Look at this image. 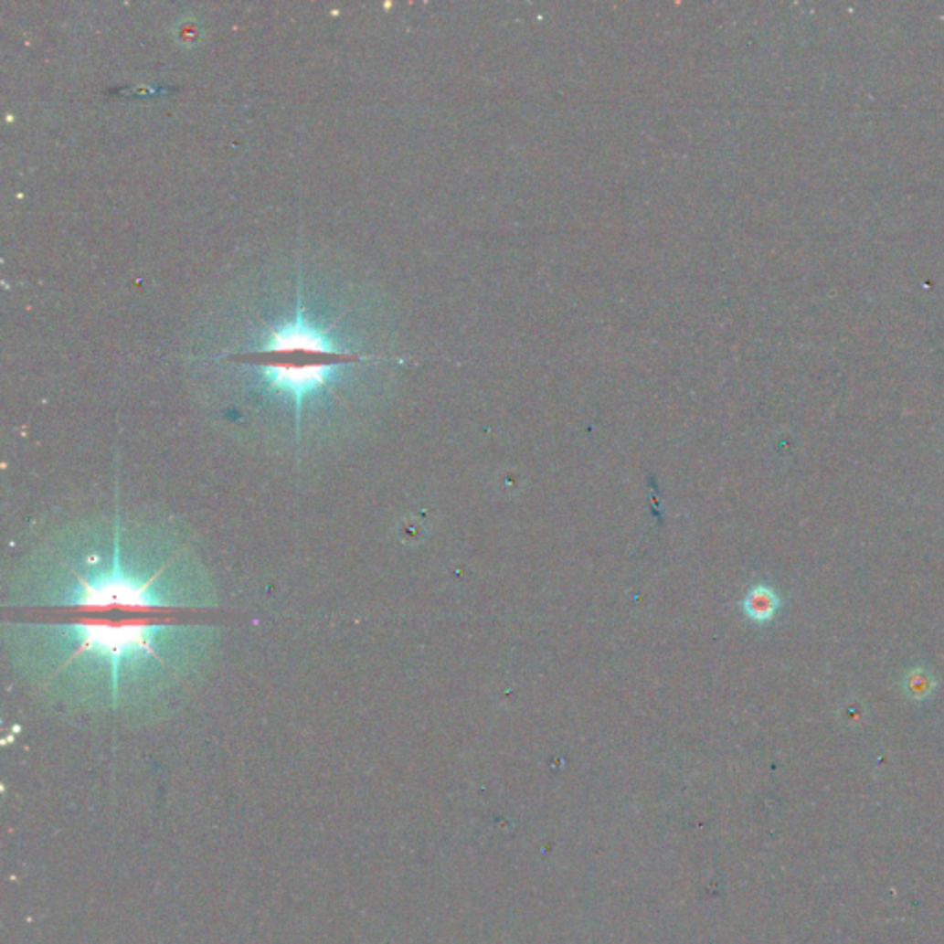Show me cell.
Wrapping results in <instances>:
<instances>
[{"label": "cell", "instance_id": "1", "mask_svg": "<svg viewBox=\"0 0 944 944\" xmlns=\"http://www.w3.org/2000/svg\"><path fill=\"white\" fill-rule=\"evenodd\" d=\"M69 633L74 635V652L65 661L72 663L78 657L106 659L111 668V688L113 701L119 699V677L124 661L130 659H155L159 657L155 644L157 637L166 631L168 625L155 618H132V620H101V618H78L63 625Z\"/></svg>", "mask_w": 944, "mask_h": 944}, {"label": "cell", "instance_id": "2", "mask_svg": "<svg viewBox=\"0 0 944 944\" xmlns=\"http://www.w3.org/2000/svg\"><path fill=\"white\" fill-rule=\"evenodd\" d=\"M163 570L150 576L148 579H135L121 567L119 537L113 554V568L96 578H83L74 572L76 592L63 603L81 610H170L181 609L177 603L163 598L155 592V581Z\"/></svg>", "mask_w": 944, "mask_h": 944}, {"label": "cell", "instance_id": "3", "mask_svg": "<svg viewBox=\"0 0 944 944\" xmlns=\"http://www.w3.org/2000/svg\"><path fill=\"white\" fill-rule=\"evenodd\" d=\"M338 369H340V364H310V366L266 364V366L259 367L264 382L271 389H275L293 400L297 430L301 425L302 400L308 395L324 389L336 377Z\"/></svg>", "mask_w": 944, "mask_h": 944}, {"label": "cell", "instance_id": "4", "mask_svg": "<svg viewBox=\"0 0 944 944\" xmlns=\"http://www.w3.org/2000/svg\"><path fill=\"white\" fill-rule=\"evenodd\" d=\"M260 353H286V351H310L325 355H345L344 347L338 345L325 331L306 322L302 310L297 312L293 322L270 331Z\"/></svg>", "mask_w": 944, "mask_h": 944}, {"label": "cell", "instance_id": "5", "mask_svg": "<svg viewBox=\"0 0 944 944\" xmlns=\"http://www.w3.org/2000/svg\"><path fill=\"white\" fill-rule=\"evenodd\" d=\"M779 605H780V599H779L777 592L771 587H766V585L753 587L748 592L746 601H744L746 614L751 620L758 621V623L769 621L777 614Z\"/></svg>", "mask_w": 944, "mask_h": 944}, {"label": "cell", "instance_id": "6", "mask_svg": "<svg viewBox=\"0 0 944 944\" xmlns=\"http://www.w3.org/2000/svg\"><path fill=\"white\" fill-rule=\"evenodd\" d=\"M935 690V681H933V675L926 670H911L906 679H904V692L913 699V701H924L928 699V695H931V692Z\"/></svg>", "mask_w": 944, "mask_h": 944}]
</instances>
